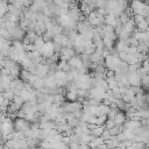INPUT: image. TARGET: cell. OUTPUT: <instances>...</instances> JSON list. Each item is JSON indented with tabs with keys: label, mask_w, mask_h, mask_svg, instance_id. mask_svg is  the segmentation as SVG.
<instances>
[{
	"label": "cell",
	"mask_w": 149,
	"mask_h": 149,
	"mask_svg": "<svg viewBox=\"0 0 149 149\" xmlns=\"http://www.w3.org/2000/svg\"><path fill=\"white\" fill-rule=\"evenodd\" d=\"M130 10L133 15H142L143 17L147 19L148 16V5L144 1L141 0H132L130 2Z\"/></svg>",
	"instance_id": "6da1fadb"
},
{
	"label": "cell",
	"mask_w": 149,
	"mask_h": 149,
	"mask_svg": "<svg viewBox=\"0 0 149 149\" xmlns=\"http://www.w3.org/2000/svg\"><path fill=\"white\" fill-rule=\"evenodd\" d=\"M13 126H14V130L22 132L30 128V122L27 121L24 118H15V120L13 121Z\"/></svg>",
	"instance_id": "7a4b0ae2"
},
{
	"label": "cell",
	"mask_w": 149,
	"mask_h": 149,
	"mask_svg": "<svg viewBox=\"0 0 149 149\" xmlns=\"http://www.w3.org/2000/svg\"><path fill=\"white\" fill-rule=\"evenodd\" d=\"M23 87H24V81L22 79H20L19 77L17 78H13L10 80V83H9V88L14 92L15 95H17L20 93V91L23 90Z\"/></svg>",
	"instance_id": "3957f363"
},
{
	"label": "cell",
	"mask_w": 149,
	"mask_h": 149,
	"mask_svg": "<svg viewBox=\"0 0 149 149\" xmlns=\"http://www.w3.org/2000/svg\"><path fill=\"white\" fill-rule=\"evenodd\" d=\"M41 54V56H43V58H48L50 57L55 51H54V43L52 41H48V42H44L42 49L38 51Z\"/></svg>",
	"instance_id": "277c9868"
},
{
	"label": "cell",
	"mask_w": 149,
	"mask_h": 149,
	"mask_svg": "<svg viewBox=\"0 0 149 149\" xmlns=\"http://www.w3.org/2000/svg\"><path fill=\"white\" fill-rule=\"evenodd\" d=\"M59 59L61 61H69L71 57H73L74 55H76V52H74V50H73V48H66V47H62V49H61V51H59Z\"/></svg>",
	"instance_id": "5b68a950"
},
{
	"label": "cell",
	"mask_w": 149,
	"mask_h": 149,
	"mask_svg": "<svg viewBox=\"0 0 149 149\" xmlns=\"http://www.w3.org/2000/svg\"><path fill=\"white\" fill-rule=\"evenodd\" d=\"M24 35H26V31L19 26V23H17V26H15V27L10 30V37H12L13 40L21 41V40L24 37Z\"/></svg>",
	"instance_id": "8992f818"
},
{
	"label": "cell",
	"mask_w": 149,
	"mask_h": 149,
	"mask_svg": "<svg viewBox=\"0 0 149 149\" xmlns=\"http://www.w3.org/2000/svg\"><path fill=\"white\" fill-rule=\"evenodd\" d=\"M127 81L129 86H141V77L137 72L127 73Z\"/></svg>",
	"instance_id": "52a82bcc"
},
{
	"label": "cell",
	"mask_w": 149,
	"mask_h": 149,
	"mask_svg": "<svg viewBox=\"0 0 149 149\" xmlns=\"http://www.w3.org/2000/svg\"><path fill=\"white\" fill-rule=\"evenodd\" d=\"M52 42H54V43H57V44H61L62 47H66V44H68V42H69V37H68L65 34H63V33L56 34V35H54V37H52Z\"/></svg>",
	"instance_id": "ba28073f"
},
{
	"label": "cell",
	"mask_w": 149,
	"mask_h": 149,
	"mask_svg": "<svg viewBox=\"0 0 149 149\" xmlns=\"http://www.w3.org/2000/svg\"><path fill=\"white\" fill-rule=\"evenodd\" d=\"M90 62L93 63V64H104V57L101 56L100 52H98V51L94 50L90 55Z\"/></svg>",
	"instance_id": "9c48e42d"
},
{
	"label": "cell",
	"mask_w": 149,
	"mask_h": 149,
	"mask_svg": "<svg viewBox=\"0 0 149 149\" xmlns=\"http://www.w3.org/2000/svg\"><path fill=\"white\" fill-rule=\"evenodd\" d=\"M126 120H127L126 114H125V112H122V111H119V112L114 115V118H113V121H114V123H115L116 126H122Z\"/></svg>",
	"instance_id": "30bf717a"
},
{
	"label": "cell",
	"mask_w": 149,
	"mask_h": 149,
	"mask_svg": "<svg viewBox=\"0 0 149 149\" xmlns=\"http://www.w3.org/2000/svg\"><path fill=\"white\" fill-rule=\"evenodd\" d=\"M104 143H105V146H106L107 149H115L116 147L120 146V142L115 139V136H111V137H108L107 140H105Z\"/></svg>",
	"instance_id": "8fae6325"
},
{
	"label": "cell",
	"mask_w": 149,
	"mask_h": 149,
	"mask_svg": "<svg viewBox=\"0 0 149 149\" xmlns=\"http://www.w3.org/2000/svg\"><path fill=\"white\" fill-rule=\"evenodd\" d=\"M127 48H128L127 40H119V41L115 43V47H114V49H115L118 52H126Z\"/></svg>",
	"instance_id": "7c38bea8"
},
{
	"label": "cell",
	"mask_w": 149,
	"mask_h": 149,
	"mask_svg": "<svg viewBox=\"0 0 149 149\" xmlns=\"http://www.w3.org/2000/svg\"><path fill=\"white\" fill-rule=\"evenodd\" d=\"M104 24L114 27L116 24V16H114L112 13H107L105 15V17H104Z\"/></svg>",
	"instance_id": "4fadbf2b"
},
{
	"label": "cell",
	"mask_w": 149,
	"mask_h": 149,
	"mask_svg": "<svg viewBox=\"0 0 149 149\" xmlns=\"http://www.w3.org/2000/svg\"><path fill=\"white\" fill-rule=\"evenodd\" d=\"M54 77H55V79L57 81H68V74H66V72H64V71H62L59 69H57L54 72Z\"/></svg>",
	"instance_id": "5bb4252c"
},
{
	"label": "cell",
	"mask_w": 149,
	"mask_h": 149,
	"mask_svg": "<svg viewBox=\"0 0 149 149\" xmlns=\"http://www.w3.org/2000/svg\"><path fill=\"white\" fill-rule=\"evenodd\" d=\"M135 28H136V30H140V31L148 30V21H147V19H143V20L136 22L135 23Z\"/></svg>",
	"instance_id": "9a60e30c"
},
{
	"label": "cell",
	"mask_w": 149,
	"mask_h": 149,
	"mask_svg": "<svg viewBox=\"0 0 149 149\" xmlns=\"http://www.w3.org/2000/svg\"><path fill=\"white\" fill-rule=\"evenodd\" d=\"M104 129H105V128H104L102 125H101V126H94L92 129H90V133H91L94 137H99V136H101V133H102Z\"/></svg>",
	"instance_id": "2e32d148"
},
{
	"label": "cell",
	"mask_w": 149,
	"mask_h": 149,
	"mask_svg": "<svg viewBox=\"0 0 149 149\" xmlns=\"http://www.w3.org/2000/svg\"><path fill=\"white\" fill-rule=\"evenodd\" d=\"M33 44H34V47H35V50H36V51H40V50L42 49L43 44H44L43 37H42V36H37V37L35 38V41L33 42Z\"/></svg>",
	"instance_id": "e0dca14e"
},
{
	"label": "cell",
	"mask_w": 149,
	"mask_h": 149,
	"mask_svg": "<svg viewBox=\"0 0 149 149\" xmlns=\"http://www.w3.org/2000/svg\"><path fill=\"white\" fill-rule=\"evenodd\" d=\"M2 93V97H3V99H6V100H8V101H12L13 100V98H14V92L10 90V88H8V90H5L3 92H1Z\"/></svg>",
	"instance_id": "ac0fdd59"
},
{
	"label": "cell",
	"mask_w": 149,
	"mask_h": 149,
	"mask_svg": "<svg viewBox=\"0 0 149 149\" xmlns=\"http://www.w3.org/2000/svg\"><path fill=\"white\" fill-rule=\"evenodd\" d=\"M104 128L105 129H111L113 126H115V123H114V121H113V119H109V118H106V120H105V122H104Z\"/></svg>",
	"instance_id": "d6986e66"
},
{
	"label": "cell",
	"mask_w": 149,
	"mask_h": 149,
	"mask_svg": "<svg viewBox=\"0 0 149 149\" xmlns=\"http://www.w3.org/2000/svg\"><path fill=\"white\" fill-rule=\"evenodd\" d=\"M0 36L1 37H3V38H6V40H9L10 41V33H9V30L8 29H6V28H2V29H0Z\"/></svg>",
	"instance_id": "ffe728a7"
},
{
	"label": "cell",
	"mask_w": 149,
	"mask_h": 149,
	"mask_svg": "<svg viewBox=\"0 0 149 149\" xmlns=\"http://www.w3.org/2000/svg\"><path fill=\"white\" fill-rule=\"evenodd\" d=\"M116 2H118V6L122 10H125V9L128 8V0H116Z\"/></svg>",
	"instance_id": "44dd1931"
},
{
	"label": "cell",
	"mask_w": 149,
	"mask_h": 149,
	"mask_svg": "<svg viewBox=\"0 0 149 149\" xmlns=\"http://www.w3.org/2000/svg\"><path fill=\"white\" fill-rule=\"evenodd\" d=\"M137 52H139L137 48L136 47H132V45H128V48L126 50V54H128V55H135Z\"/></svg>",
	"instance_id": "7402d4cb"
},
{
	"label": "cell",
	"mask_w": 149,
	"mask_h": 149,
	"mask_svg": "<svg viewBox=\"0 0 149 149\" xmlns=\"http://www.w3.org/2000/svg\"><path fill=\"white\" fill-rule=\"evenodd\" d=\"M79 149H91L88 143H79Z\"/></svg>",
	"instance_id": "603a6c76"
},
{
	"label": "cell",
	"mask_w": 149,
	"mask_h": 149,
	"mask_svg": "<svg viewBox=\"0 0 149 149\" xmlns=\"http://www.w3.org/2000/svg\"><path fill=\"white\" fill-rule=\"evenodd\" d=\"M2 101H3V97H2V93L0 92V104H1Z\"/></svg>",
	"instance_id": "cb8c5ba5"
},
{
	"label": "cell",
	"mask_w": 149,
	"mask_h": 149,
	"mask_svg": "<svg viewBox=\"0 0 149 149\" xmlns=\"http://www.w3.org/2000/svg\"><path fill=\"white\" fill-rule=\"evenodd\" d=\"M0 149H6V147H5V144H0Z\"/></svg>",
	"instance_id": "d4e9b609"
},
{
	"label": "cell",
	"mask_w": 149,
	"mask_h": 149,
	"mask_svg": "<svg viewBox=\"0 0 149 149\" xmlns=\"http://www.w3.org/2000/svg\"><path fill=\"white\" fill-rule=\"evenodd\" d=\"M105 1H108V0H105Z\"/></svg>",
	"instance_id": "484cf974"
}]
</instances>
